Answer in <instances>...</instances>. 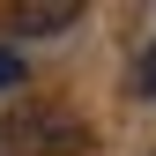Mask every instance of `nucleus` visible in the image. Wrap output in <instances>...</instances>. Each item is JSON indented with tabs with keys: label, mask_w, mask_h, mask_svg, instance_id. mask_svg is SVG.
I'll list each match as a JSON object with an SVG mask.
<instances>
[{
	"label": "nucleus",
	"mask_w": 156,
	"mask_h": 156,
	"mask_svg": "<svg viewBox=\"0 0 156 156\" xmlns=\"http://www.w3.org/2000/svg\"><path fill=\"white\" fill-rule=\"evenodd\" d=\"M8 141L23 149V156H82L89 149V126L74 119L67 104H23L8 119Z\"/></svg>",
	"instance_id": "f257e3e1"
},
{
	"label": "nucleus",
	"mask_w": 156,
	"mask_h": 156,
	"mask_svg": "<svg viewBox=\"0 0 156 156\" xmlns=\"http://www.w3.org/2000/svg\"><path fill=\"white\" fill-rule=\"evenodd\" d=\"M74 15H82L74 0H30V8H15V30H23V37H60Z\"/></svg>",
	"instance_id": "f03ea898"
},
{
	"label": "nucleus",
	"mask_w": 156,
	"mask_h": 156,
	"mask_svg": "<svg viewBox=\"0 0 156 156\" xmlns=\"http://www.w3.org/2000/svg\"><path fill=\"white\" fill-rule=\"evenodd\" d=\"M126 89H134V97H156V45L141 52V60H134V74H126Z\"/></svg>",
	"instance_id": "7ed1b4c3"
},
{
	"label": "nucleus",
	"mask_w": 156,
	"mask_h": 156,
	"mask_svg": "<svg viewBox=\"0 0 156 156\" xmlns=\"http://www.w3.org/2000/svg\"><path fill=\"white\" fill-rule=\"evenodd\" d=\"M15 74H23V52H8V45H0V89H15Z\"/></svg>",
	"instance_id": "20e7f679"
}]
</instances>
